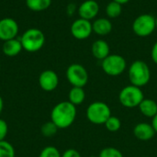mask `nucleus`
<instances>
[{
    "label": "nucleus",
    "mask_w": 157,
    "mask_h": 157,
    "mask_svg": "<svg viewBox=\"0 0 157 157\" xmlns=\"http://www.w3.org/2000/svg\"><path fill=\"white\" fill-rule=\"evenodd\" d=\"M76 106L69 101H63L56 104L51 112V121L58 129H67L75 121Z\"/></svg>",
    "instance_id": "nucleus-1"
},
{
    "label": "nucleus",
    "mask_w": 157,
    "mask_h": 157,
    "mask_svg": "<svg viewBox=\"0 0 157 157\" xmlns=\"http://www.w3.org/2000/svg\"><path fill=\"white\" fill-rule=\"evenodd\" d=\"M128 75L131 85L142 88L149 83L151 79V70L145 62L137 60L130 65Z\"/></svg>",
    "instance_id": "nucleus-2"
},
{
    "label": "nucleus",
    "mask_w": 157,
    "mask_h": 157,
    "mask_svg": "<svg viewBox=\"0 0 157 157\" xmlns=\"http://www.w3.org/2000/svg\"><path fill=\"white\" fill-rule=\"evenodd\" d=\"M20 41L23 50L29 52H36L44 46L45 35L40 29L31 28L22 34Z\"/></svg>",
    "instance_id": "nucleus-3"
},
{
    "label": "nucleus",
    "mask_w": 157,
    "mask_h": 157,
    "mask_svg": "<svg viewBox=\"0 0 157 157\" xmlns=\"http://www.w3.org/2000/svg\"><path fill=\"white\" fill-rule=\"evenodd\" d=\"M111 116L109 106L102 101H95L86 109V118L89 122L96 125H102Z\"/></svg>",
    "instance_id": "nucleus-4"
},
{
    "label": "nucleus",
    "mask_w": 157,
    "mask_h": 157,
    "mask_svg": "<svg viewBox=\"0 0 157 157\" xmlns=\"http://www.w3.org/2000/svg\"><path fill=\"white\" fill-rule=\"evenodd\" d=\"M144 98V95L141 87L133 85H129L123 87L119 94L120 103L127 109H134L139 107Z\"/></svg>",
    "instance_id": "nucleus-5"
},
{
    "label": "nucleus",
    "mask_w": 157,
    "mask_h": 157,
    "mask_svg": "<svg viewBox=\"0 0 157 157\" xmlns=\"http://www.w3.org/2000/svg\"><path fill=\"white\" fill-rule=\"evenodd\" d=\"M127 67L126 60L120 54H109L101 61V68L103 72L109 76L121 75Z\"/></svg>",
    "instance_id": "nucleus-6"
},
{
    "label": "nucleus",
    "mask_w": 157,
    "mask_h": 157,
    "mask_svg": "<svg viewBox=\"0 0 157 157\" xmlns=\"http://www.w3.org/2000/svg\"><path fill=\"white\" fill-rule=\"evenodd\" d=\"M132 28L138 37H148L156 29L155 17L150 14H142L134 19Z\"/></svg>",
    "instance_id": "nucleus-7"
},
{
    "label": "nucleus",
    "mask_w": 157,
    "mask_h": 157,
    "mask_svg": "<svg viewBox=\"0 0 157 157\" xmlns=\"http://www.w3.org/2000/svg\"><path fill=\"white\" fill-rule=\"evenodd\" d=\"M66 78L72 86L84 87L88 82V73L82 64L72 63L66 70Z\"/></svg>",
    "instance_id": "nucleus-8"
},
{
    "label": "nucleus",
    "mask_w": 157,
    "mask_h": 157,
    "mask_svg": "<svg viewBox=\"0 0 157 157\" xmlns=\"http://www.w3.org/2000/svg\"><path fill=\"white\" fill-rule=\"evenodd\" d=\"M93 32L92 23L89 20L79 17L71 25V34L76 40H86Z\"/></svg>",
    "instance_id": "nucleus-9"
},
{
    "label": "nucleus",
    "mask_w": 157,
    "mask_h": 157,
    "mask_svg": "<svg viewBox=\"0 0 157 157\" xmlns=\"http://www.w3.org/2000/svg\"><path fill=\"white\" fill-rule=\"evenodd\" d=\"M18 33V25L14 18L4 17L0 19V40L6 41L17 38Z\"/></svg>",
    "instance_id": "nucleus-10"
},
{
    "label": "nucleus",
    "mask_w": 157,
    "mask_h": 157,
    "mask_svg": "<svg viewBox=\"0 0 157 157\" xmlns=\"http://www.w3.org/2000/svg\"><path fill=\"white\" fill-rule=\"evenodd\" d=\"M39 85L40 88L46 92L55 90L59 85L58 75L52 70H45L39 76Z\"/></svg>",
    "instance_id": "nucleus-11"
},
{
    "label": "nucleus",
    "mask_w": 157,
    "mask_h": 157,
    "mask_svg": "<svg viewBox=\"0 0 157 157\" xmlns=\"http://www.w3.org/2000/svg\"><path fill=\"white\" fill-rule=\"evenodd\" d=\"M99 12V5L96 0H86L78 7V15L81 18L91 20Z\"/></svg>",
    "instance_id": "nucleus-12"
},
{
    "label": "nucleus",
    "mask_w": 157,
    "mask_h": 157,
    "mask_svg": "<svg viewBox=\"0 0 157 157\" xmlns=\"http://www.w3.org/2000/svg\"><path fill=\"white\" fill-rule=\"evenodd\" d=\"M155 134L152 124L146 122H140L133 128V135L140 141H149L153 139Z\"/></svg>",
    "instance_id": "nucleus-13"
},
{
    "label": "nucleus",
    "mask_w": 157,
    "mask_h": 157,
    "mask_svg": "<svg viewBox=\"0 0 157 157\" xmlns=\"http://www.w3.org/2000/svg\"><path fill=\"white\" fill-rule=\"evenodd\" d=\"M91 52L93 56L98 60H104L110 53V48L109 43L104 40H97L93 42L91 46Z\"/></svg>",
    "instance_id": "nucleus-14"
},
{
    "label": "nucleus",
    "mask_w": 157,
    "mask_h": 157,
    "mask_svg": "<svg viewBox=\"0 0 157 157\" xmlns=\"http://www.w3.org/2000/svg\"><path fill=\"white\" fill-rule=\"evenodd\" d=\"M22 50H23V48H22L21 41H20V40H18L17 38L4 41V44L2 47L3 53L8 57L17 56V54L20 53V52Z\"/></svg>",
    "instance_id": "nucleus-15"
},
{
    "label": "nucleus",
    "mask_w": 157,
    "mask_h": 157,
    "mask_svg": "<svg viewBox=\"0 0 157 157\" xmlns=\"http://www.w3.org/2000/svg\"><path fill=\"white\" fill-rule=\"evenodd\" d=\"M112 27L111 21L105 17L98 18L92 23L93 31L99 36H106L109 34L112 30Z\"/></svg>",
    "instance_id": "nucleus-16"
},
{
    "label": "nucleus",
    "mask_w": 157,
    "mask_h": 157,
    "mask_svg": "<svg viewBox=\"0 0 157 157\" xmlns=\"http://www.w3.org/2000/svg\"><path fill=\"white\" fill-rule=\"evenodd\" d=\"M141 113L147 118H154L157 114V102L151 98H144L139 105Z\"/></svg>",
    "instance_id": "nucleus-17"
},
{
    "label": "nucleus",
    "mask_w": 157,
    "mask_h": 157,
    "mask_svg": "<svg viewBox=\"0 0 157 157\" xmlns=\"http://www.w3.org/2000/svg\"><path fill=\"white\" fill-rule=\"evenodd\" d=\"M86 98V93L84 90V87H77L73 86L68 94V101L71 102L73 105L77 106L82 104L85 101Z\"/></svg>",
    "instance_id": "nucleus-18"
},
{
    "label": "nucleus",
    "mask_w": 157,
    "mask_h": 157,
    "mask_svg": "<svg viewBox=\"0 0 157 157\" xmlns=\"http://www.w3.org/2000/svg\"><path fill=\"white\" fill-rule=\"evenodd\" d=\"M52 5V0H26V6L29 9L35 12H40L48 9Z\"/></svg>",
    "instance_id": "nucleus-19"
},
{
    "label": "nucleus",
    "mask_w": 157,
    "mask_h": 157,
    "mask_svg": "<svg viewBox=\"0 0 157 157\" xmlns=\"http://www.w3.org/2000/svg\"><path fill=\"white\" fill-rule=\"evenodd\" d=\"M122 12V5L118 2L111 1L106 6V14L110 18H116L121 16Z\"/></svg>",
    "instance_id": "nucleus-20"
},
{
    "label": "nucleus",
    "mask_w": 157,
    "mask_h": 157,
    "mask_svg": "<svg viewBox=\"0 0 157 157\" xmlns=\"http://www.w3.org/2000/svg\"><path fill=\"white\" fill-rule=\"evenodd\" d=\"M104 125H105L106 129L109 132H118L121 129V120L118 117L111 115L108 119V121L105 122Z\"/></svg>",
    "instance_id": "nucleus-21"
},
{
    "label": "nucleus",
    "mask_w": 157,
    "mask_h": 157,
    "mask_svg": "<svg viewBox=\"0 0 157 157\" xmlns=\"http://www.w3.org/2000/svg\"><path fill=\"white\" fill-rule=\"evenodd\" d=\"M58 127L52 121H48V122H45L41 128H40V132H41V134L45 137H52L54 136L57 132H58Z\"/></svg>",
    "instance_id": "nucleus-22"
},
{
    "label": "nucleus",
    "mask_w": 157,
    "mask_h": 157,
    "mask_svg": "<svg viewBox=\"0 0 157 157\" xmlns=\"http://www.w3.org/2000/svg\"><path fill=\"white\" fill-rule=\"evenodd\" d=\"M0 157H15L13 145L6 140L0 142Z\"/></svg>",
    "instance_id": "nucleus-23"
},
{
    "label": "nucleus",
    "mask_w": 157,
    "mask_h": 157,
    "mask_svg": "<svg viewBox=\"0 0 157 157\" xmlns=\"http://www.w3.org/2000/svg\"><path fill=\"white\" fill-rule=\"evenodd\" d=\"M98 157H123V155L115 147H106L100 151Z\"/></svg>",
    "instance_id": "nucleus-24"
},
{
    "label": "nucleus",
    "mask_w": 157,
    "mask_h": 157,
    "mask_svg": "<svg viewBox=\"0 0 157 157\" xmlns=\"http://www.w3.org/2000/svg\"><path fill=\"white\" fill-rule=\"evenodd\" d=\"M39 157H62V155L56 147L47 146L41 150Z\"/></svg>",
    "instance_id": "nucleus-25"
},
{
    "label": "nucleus",
    "mask_w": 157,
    "mask_h": 157,
    "mask_svg": "<svg viewBox=\"0 0 157 157\" xmlns=\"http://www.w3.org/2000/svg\"><path fill=\"white\" fill-rule=\"evenodd\" d=\"M7 132H8L7 123L4 120L0 119V142L5 140V138L7 135Z\"/></svg>",
    "instance_id": "nucleus-26"
},
{
    "label": "nucleus",
    "mask_w": 157,
    "mask_h": 157,
    "mask_svg": "<svg viewBox=\"0 0 157 157\" xmlns=\"http://www.w3.org/2000/svg\"><path fill=\"white\" fill-rule=\"evenodd\" d=\"M62 157H81V155L75 149H67L65 152H63Z\"/></svg>",
    "instance_id": "nucleus-27"
},
{
    "label": "nucleus",
    "mask_w": 157,
    "mask_h": 157,
    "mask_svg": "<svg viewBox=\"0 0 157 157\" xmlns=\"http://www.w3.org/2000/svg\"><path fill=\"white\" fill-rule=\"evenodd\" d=\"M151 57H152V60L153 62L157 64V41L155 42L153 48H152V51H151Z\"/></svg>",
    "instance_id": "nucleus-28"
},
{
    "label": "nucleus",
    "mask_w": 157,
    "mask_h": 157,
    "mask_svg": "<svg viewBox=\"0 0 157 157\" xmlns=\"http://www.w3.org/2000/svg\"><path fill=\"white\" fill-rule=\"evenodd\" d=\"M152 126H153V128H154V130H155V133H157V114L153 118V120H152Z\"/></svg>",
    "instance_id": "nucleus-29"
},
{
    "label": "nucleus",
    "mask_w": 157,
    "mask_h": 157,
    "mask_svg": "<svg viewBox=\"0 0 157 157\" xmlns=\"http://www.w3.org/2000/svg\"><path fill=\"white\" fill-rule=\"evenodd\" d=\"M113 1L118 2V3H120L121 5H124V4H127L128 2H130L131 0H113Z\"/></svg>",
    "instance_id": "nucleus-30"
},
{
    "label": "nucleus",
    "mask_w": 157,
    "mask_h": 157,
    "mask_svg": "<svg viewBox=\"0 0 157 157\" xmlns=\"http://www.w3.org/2000/svg\"><path fill=\"white\" fill-rule=\"evenodd\" d=\"M3 108H4V102H3V98H2L1 96H0V114L2 113Z\"/></svg>",
    "instance_id": "nucleus-31"
},
{
    "label": "nucleus",
    "mask_w": 157,
    "mask_h": 157,
    "mask_svg": "<svg viewBox=\"0 0 157 157\" xmlns=\"http://www.w3.org/2000/svg\"><path fill=\"white\" fill-rule=\"evenodd\" d=\"M155 29H157V17H155Z\"/></svg>",
    "instance_id": "nucleus-32"
},
{
    "label": "nucleus",
    "mask_w": 157,
    "mask_h": 157,
    "mask_svg": "<svg viewBox=\"0 0 157 157\" xmlns=\"http://www.w3.org/2000/svg\"><path fill=\"white\" fill-rule=\"evenodd\" d=\"M89 157H98V156H95V155H92V156H89Z\"/></svg>",
    "instance_id": "nucleus-33"
},
{
    "label": "nucleus",
    "mask_w": 157,
    "mask_h": 157,
    "mask_svg": "<svg viewBox=\"0 0 157 157\" xmlns=\"http://www.w3.org/2000/svg\"><path fill=\"white\" fill-rule=\"evenodd\" d=\"M0 70H1V65H0Z\"/></svg>",
    "instance_id": "nucleus-34"
}]
</instances>
